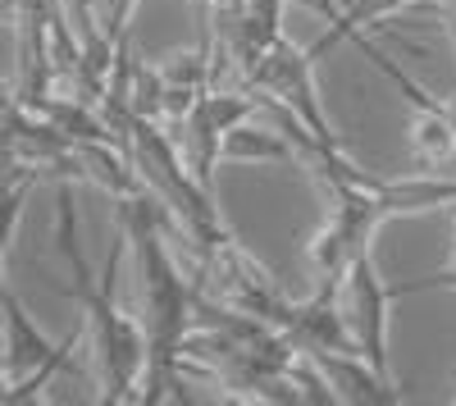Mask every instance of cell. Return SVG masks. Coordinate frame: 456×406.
Segmentation results:
<instances>
[{"instance_id":"obj_5","label":"cell","mask_w":456,"mask_h":406,"mask_svg":"<svg viewBox=\"0 0 456 406\" xmlns=\"http://www.w3.org/2000/svg\"><path fill=\"white\" fill-rule=\"evenodd\" d=\"M306 356H315V365L324 370L338 402H352V406H397V402H406V393L393 384V375H379L361 352H306Z\"/></svg>"},{"instance_id":"obj_4","label":"cell","mask_w":456,"mask_h":406,"mask_svg":"<svg viewBox=\"0 0 456 406\" xmlns=\"http://www.w3.org/2000/svg\"><path fill=\"white\" fill-rule=\"evenodd\" d=\"M251 87H260V92L279 96L283 105H292L320 142L342 146V142H338V133H333V128H329V119H324V105H320V92H315V51H297V46L288 42V37H283V42L260 60L256 83H251Z\"/></svg>"},{"instance_id":"obj_3","label":"cell","mask_w":456,"mask_h":406,"mask_svg":"<svg viewBox=\"0 0 456 406\" xmlns=\"http://www.w3.org/2000/svg\"><path fill=\"white\" fill-rule=\"evenodd\" d=\"M388 302H393V288H384V279H379L374 256L352 261L347 279H342V315H347L356 352L379 375H388Z\"/></svg>"},{"instance_id":"obj_7","label":"cell","mask_w":456,"mask_h":406,"mask_svg":"<svg viewBox=\"0 0 456 406\" xmlns=\"http://www.w3.org/2000/svg\"><path fill=\"white\" fill-rule=\"evenodd\" d=\"M347 5V19L342 23H333L320 42H315V55H324V51H333V46H342V42H352L356 32H365V28H384V19H393L402 5H411V0H342Z\"/></svg>"},{"instance_id":"obj_2","label":"cell","mask_w":456,"mask_h":406,"mask_svg":"<svg viewBox=\"0 0 456 406\" xmlns=\"http://www.w3.org/2000/svg\"><path fill=\"white\" fill-rule=\"evenodd\" d=\"M69 352H73V334L55 347L42 329L32 324L23 302L14 292H5V393H0V402L5 406L32 402L69 365Z\"/></svg>"},{"instance_id":"obj_6","label":"cell","mask_w":456,"mask_h":406,"mask_svg":"<svg viewBox=\"0 0 456 406\" xmlns=\"http://www.w3.org/2000/svg\"><path fill=\"white\" fill-rule=\"evenodd\" d=\"M224 160H279V165H288V160H297V146L283 128H274L270 119L256 115L224 137Z\"/></svg>"},{"instance_id":"obj_1","label":"cell","mask_w":456,"mask_h":406,"mask_svg":"<svg viewBox=\"0 0 456 406\" xmlns=\"http://www.w3.org/2000/svg\"><path fill=\"white\" fill-rule=\"evenodd\" d=\"M124 242L128 233L119 229V242L110 247L101 279L92 274L87 256H83V238H78V210H73V188L69 178H55V251L64 256V265L73 274V297H78L83 315H87V334H92V352L101 365V402H137L142 375H146V356H151V338L137 320H128L114 302L119 288V265H124Z\"/></svg>"}]
</instances>
